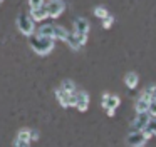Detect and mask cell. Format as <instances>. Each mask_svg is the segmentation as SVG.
Masks as SVG:
<instances>
[{"mask_svg":"<svg viewBox=\"0 0 156 147\" xmlns=\"http://www.w3.org/2000/svg\"><path fill=\"white\" fill-rule=\"evenodd\" d=\"M146 135L141 132V130H133L128 137H126V142H128L129 147H143L146 144Z\"/></svg>","mask_w":156,"mask_h":147,"instance_id":"obj_6","label":"cell"},{"mask_svg":"<svg viewBox=\"0 0 156 147\" xmlns=\"http://www.w3.org/2000/svg\"><path fill=\"white\" fill-rule=\"evenodd\" d=\"M148 114H149V115H156V102H149Z\"/></svg>","mask_w":156,"mask_h":147,"instance_id":"obj_22","label":"cell"},{"mask_svg":"<svg viewBox=\"0 0 156 147\" xmlns=\"http://www.w3.org/2000/svg\"><path fill=\"white\" fill-rule=\"evenodd\" d=\"M61 89H62V90H66V92H69V94H74V92H76V84L72 82V80L66 79V80H62Z\"/></svg>","mask_w":156,"mask_h":147,"instance_id":"obj_15","label":"cell"},{"mask_svg":"<svg viewBox=\"0 0 156 147\" xmlns=\"http://www.w3.org/2000/svg\"><path fill=\"white\" fill-rule=\"evenodd\" d=\"M112 23H114V17L108 13V15H106L104 19H102V27H104V29H111Z\"/></svg>","mask_w":156,"mask_h":147,"instance_id":"obj_17","label":"cell"},{"mask_svg":"<svg viewBox=\"0 0 156 147\" xmlns=\"http://www.w3.org/2000/svg\"><path fill=\"white\" fill-rule=\"evenodd\" d=\"M17 29L20 30V33L30 37L34 33V20L30 19L29 13H20L17 17Z\"/></svg>","mask_w":156,"mask_h":147,"instance_id":"obj_2","label":"cell"},{"mask_svg":"<svg viewBox=\"0 0 156 147\" xmlns=\"http://www.w3.org/2000/svg\"><path fill=\"white\" fill-rule=\"evenodd\" d=\"M74 107L79 112H86L89 107V94L86 90H76L74 92Z\"/></svg>","mask_w":156,"mask_h":147,"instance_id":"obj_4","label":"cell"},{"mask_svg":"<svg viewBox=\"0 0 156 147\" xmlns=\"http://www.w3.org/2000/svg\"><path fill=\"white\" fill-rule=\"evenodd\" d=\"M94 15L98 17V19H104L106 15H108V9H106V7H96L94 9Z\"/></svg>","mask_w":156,"mask_h":147,"instance_id":"obj_16","label":"cell"},{"mask_svg":"<svg viewBox=\"0 0 156 147\" xmlns=\"http://www.w3.org/2000/svg\"><path fill=\"white\" fill-rule=\"evenodd\" d=\"M119 102H121V100H119V97L118 95H111V94H104V95H102V99H101V104H102V107L106 109V112H108L109 117H114L116 109H118Z\"/></svg>","mask_w":156,"mask_h":147,"instance_id":"obj_3","label":"cell"},{"mask_svg":"<svg viewBox=\"0 0 156 147\" xmlns=\"http://www.w3.org/2000/svg\"><path fill=\"white\" fill-rule=\"evenodd\" d=\"M138 82H139V77L136 72H129L128 75L124 77V84L128 89H136L138 87Z\"/></svg>","mask_w":156,"mask_h":147,"instance_id":"obj_12","label":"cell"},{"mask_svg":"<svg viewBox=\"0 0 156 147\" xmlns=\"http://www.w3.org/2000/svg\"><path fill=\"white\" fill-rule=\"evenodd\" d=\"M29 137H30V140H39V132L34 129H29Z\"/></svg>","mask_w":156,"mask_h":147,"instance_id":"obj_21","label":"cell"},{"mask_svg":"<svg viewBox=\"0 0 156 147\" xmlns=\"http://www.w3.org/2000/svg\"><path fill=\"white\" fill-rule=\"evenodd\" d=\"M55 97H57V102L61 104L62 107H74V94H69L66 90H62L59 87L55 90Z\"/></svg>","mask_w":156,"mask_h":147,"instance_id":"obj_7","label":"cell"},{"mask_svg":"<svg viewBox=\"0 0 156 147\" xmlns=\"http://www.w3.org/2000/svg\"><path fill=\"white\" fill-rule=\"evenodd\" d=\"M2 2H4V0H0V3H2Z\"/></svg>","mask_w":156,"mask_h":147,"instance_id":"obj_24","label":"cell"},{"mask_svg":"<svg viewBox=\"0 0 156 147\" xmlns=\"http://www.w3.org/2000/svg\"><path fill=\"white\" fill-rule=\"evenodd\" d=\"M45 9H47V15L51 17V19H57V17H61V13L64 12L66 5L62 0H51V2L45 5Z\"/></svg>","mask_w":156,"mask_h":147,"instance_id":"obj_5","label":"cell"},{"mask_svg":"<svg viewBox=\"0 0 156 147\" xmlns=\"http://www.w3.org/2000/svg\"><path fill=\"white\" fill-rule=\"evenodd\" d=\"M15 147H30V140H25V139L17 137V139H15Z\"/></svg>","mask_w":156,"mask_h":147,"instance_id":"obj_19","label":"cell"},{"mask_svg":"<svg viewBox=\"0 0 156 147\" xmlns=\"http://www.w3.org/2000/svg\"><path fill=\"white\" fill-rule=\"evenodd\" d=\"M144 129H148L153 135H156V119H151V117H149V120H148V124H146Z\"/></svg>","mask_w":156,"mask_h":147,"instance_id":"obj_18","label":"cell"},{"mask_svg":"<svg viewBox=\"0 0 156 147\" xmlns=\"http://www.w3.org/2000/svg\"><path fill=\"white\" fill-rule=\"evenodd\" d=\"M89 29H91V25L86 19H77L74 22V33H77V35H87Z\"/></svg>","mask_w":156,"mask_h":147,"instance_id":"obj_9","label":"cell"},{"mask_svg":"<svg viewBox=\"0 0 156 147\" xmlns=\"http://www.w3.org/2000/svg\"><path fill=\"white\" fill-rule=\"evenodd\" d=\"M29 5H30V10L39 9V7L44 5V0H29Z\"/></svg>","mask_w":156,"mask_h":147,"instance_id":"obj_20","label":"cell"},{"mask_svg":"<svg viewBox=\"0 0 156 147\" xmlns=\"http://www.w3.org/2000/svg\"><path fill=\"white\" fill-rule=\"evenodd\" d=\"M151 102H156V85L151 87Z\"/></svg>","mask_w":156,"mask_h":147,"instance_id":"obj_23","label":"cell"},{"mask_svg":"<svg viewBox=\"0 0 156 147\" xmlns=\"http://www.w3.org/2000/svg\"><path fill=\"white\" fill-rule=\"evenodd\" d=\"M54 42L55 39L47 37V35H41V33H32L30 35V47L39 55H47L54 49Z\"/></svg>","mask_w":156,"mask_h":147,"instance_id":"obj_1","label":"cell"},{"mask_svg":"<svg viewBox=\"0 0 156 147\" xmlns=\"http://www.w3.org/2000/svg\"><path fill=\"white\" fill-rule=\"evenodd\" d=\"M30 19L34 20V22H44V20H47L49 19V15H47V9H45V5H42V7H39V9H34V10H30Z\"/></svg>","mask_w":156,"mask_h":147,"instance_id":"obj_10","label":"cell"},{"mask_svg":"<svg viewBox=\"0 0 156 147\" xmlns=\"http://www.w3.org/2000/svg\"><path fill=\"white\" fill-rule=\"evenodd\" d=\"M69 35V30L64 29L61 25H55L54 23V29H52V39H59V40H66V37Z\"/></svg>","mask_w":156,"mask_h":147,"instance_id":"obj_11","label":"cell"},{"mask_svg":"<svg viewBox=\"0 0 156 147\" xmlns=\"http://www.w3.org/2000/svg\"><path fill=\"white\" fill-rule=\"evenodd\" d=\"M149 117H151V115H149L148 112H138V114H136V117L133 119V122H131L133 130H143L146 127V124H148Z\"/></svg>","mask_w":156,"mask_h":147,"instance_id":"obj_8","label":"cell"},{"mask_svg":"<svg viewBox=\"0 0 156 147\" xmlns=\"http://www.w3.org/2000/svg\"><path fill=\"white\" fill-rule=\"evenodd\" d=\"M148 107H149V102H148V100H144V99H141V97L134 102L136 112H148Z\"/></svg>","mask_w":156,"mask_h":147,"instance_id":"obj_13","label":"cell"},{"mask_svg":"<svg viewBox=\"0 0 156 147\" xmlns=\"http://www.w3.org/2000/svg\"><path fill=\"white\" fill-rule=\"evenodd\" d=\"M52 29H54V23H44V25L39 27L37 33H41V35H47V37H52Z\"/></svg>","mask_w":156,"mask_h":147,"instance_id":"obj_14","label":"cell"}]
</instances>
